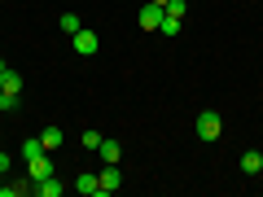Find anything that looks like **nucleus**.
I'll list each match as a JSON object with an SVG mask.
<instances>
[{
  "label": "nucleus",
  "mask_w": 263,
  "mask_h": 197,
  "mask_svg": "<svg viewBox=\"0 0 263 197\" xmlns=\"http://www.w3.org/2000/svg\"><path fill=\"white\" fill-rule=\"evenodd\" d=\"M224 136V119L215 110H202L197 114V141H219Z\"/></svg>",
  "instance_id": "f257e3e1"
},
{
  "label": "nucleus",
  "mask_w": 263,
  "mask_h": 197,
  "mask_svg": "<svg viewBox=\"0 0 263 197\" xmlns=\"http://www.w3.org/2000/svg\"><path fill=\"white\" fill-rule=\"evenodd\" d=\"M48 175H53V153H40V158L27 162V180L31 184H40V180H48Z\"/></svg>",
  "instance_id": "f03ea898"
},
{
  "label": "nucleus",
  "mask_w": 263,
  "mask_h": 197,
  "mask_svg": "<svg viewBox=\"0 0 263 197\" xmlns=\"http://www.w3.org/2000/svg\"><path fill=\"white\" fill-rule=\"evenodd\" d=\"M70 48H75L79 57H92V53H97V31H88V27H79L75 35H70Z\"/></svg>",
  "instance_id": "7ed1b4c3"
},
{
  "label": "nucleus",
  "mask_w": 263,
  "mask_h": 197,
  "mask_svg": "<svg viewBox=\"0 0 263 197\" xmlns=\"http://www.w3.org/2000/svg\"><path fill=\"white\" fill-rule=\"evenodd\" d=\"M162 13H167L162 5H149V0H145V9L136 13V22H141V31H158V27H162Z\"/></svg>",
  "instance_id": "20e7f679"
},
{
  "label": "nucleus",
  "mask_w": 263,
  "mask_h": 197,
  "mask_svg": "<svg viewBox=\"0 0 263 197\" xmlns=\"http://www.w3.org/2000/svg\"><path fill=\"white\" fill-rule=\"evenodd\" d=\"M97 180H101V193H119V188H123L119 162H105V171H101V175H97Z\"/></svg>",
  "instance_id": "39448f33"
},
{
  "label": "nucleus",
  "mask_w": 263,
  "mask_h": 197,
  "mask_svg": "<svg viewBox=\"0 0 263 197\" xmlns=\"http://www.w3.org/2000/svg\"><path fill=\"white\" fill-rule=\"evenodd\" d=\"M75 188H79L84 197H105V193H101V180H97L92 171H84V175H75Z\"/></svg>",
  "instance_id": "423d86ee"
},
{
  "label": "nucleus",
  "mask_w": 263,
  "mask_h": 197,
  "mask_svg": "<svg viewBox=\"0 0 263 197\" xmlns=\"http://www.w3.org/2000/svg\"><path fill=\"white\" fill-rule=\"evenodd\" d=\"M27 193H35V184H31L27 175H22V180H9V184H0V197H27Z\"/></svg>",
  "instance_id": "0eeeda50"
},
{
  "label": "nucleus",
  "mask_w": 263,
  "mask_h": 197,
  "mask_svg": "<svg viewBox=\"0 0 263 197\" xmlns=\"http://www.w3.org/2000/svg\"><path fill=\"white\" fill-rule=\"evenodd\" d=\"M241 171H246V175H259V171H263V153L259 149H246L241 153Z\"/></svg>",
  "instance_id": "6e6552de"
},
{
  "label": "nucleus",
  "mask_w": 263,
  "mask_h": 197,
  "mask_svg": "<svg viewBox=\"0 0 263 197\" xmlns=\"http://www.w3.org/2000/svg\"><path fill=\"white\" fill-rule=\"evenodd\" d=\"M35 193H40V197H62V180H57V175L40 180V184H35Z\"/></svg>",
  "instance_id": "1a4fd4ad"
},
{
  "label": "nucleus",
  "mask_w": 263,
  "mask_h": 197,
  "mask_svg": "<svg viewBox=\"0 0 263 197\" xmlns=\"http://www.w3.org/2000/svg\"><path fill=\"white\" fill-rule=\"evenodd\" d=\"M97 153H101V162H119L123 158V145L119 141H101V149H97Z\"/></svg>",
  "instance_id": "9d476101"
},
{
  "label": "nucleus",
  "mask_w": 263,
  "mask_h": 197,
  "mask_svg": "<svg viewBox=\"0 0 263 197\" xmlns=\"http://www.w3.org/2000/svg\"><path fill=\"white\" fill-rule=\"evenodd\" d=\"M40 141H44V149H48V153L62 149V127H44V131H40Z\"/></svg>",
  "instance_id": "9b49d317"
},
{
  "label": "nucleus",
  "mask_w": 263,
  "mask_h": 197,
  "mask_svg": "<svg viewBox=\"0 0 263 197\" xmlns=\"http://www.w3.org/2000/svg\"><path fill=\"white\" fill-rule=\"evenodd\" d=\"M0 92H22V75L18 70H5V75H0Z\"/></svg>",
  "instance_id": "f8f14e48"
},
{
  "label": "nucleus",
  "mask_w": 263,
  "mask_h": 197,
  "mask_svg": "<svg viewBox=\"0 0 263 197\" xmlns=\"http://www.w3.org/2000/svg\"><path fill=\"white\" fill-rule=\"evenodd\" d=\"M180 27H184V18H171V13H162V27H158V31H162L167 40H176V35H180Z\"/></svg>",
  "instance_id": "ddd939ff"
},
{
  "label": "nucleus",
  "mask_w": 263,
  "mask_h": 197,
  "mask_svg": "<svg viewBox=\"0 0 263 197\" xmlns=\"http://www.w3.org/2000/svg\"><path fill=\"white\" fill-rule=\"evenodd\" d=\"M40 153H48L40 136H35V141H27V145H22V158H27V162H31V158H40Z\"/></svg>",
  "instance_id": "4468645a"
},
{
  "label": "nucleus",
  "mask_w": 263,
  "mask_h": 197,
  "mask_svg": "<svg viewBox=\"0 0 263 197\" xmlns=\"http://www.w3.org/2000/svg\"><path fill=\"white\" fill-rule=\"evenodd\" d=\"M79 27H84V22H79V13H62V35H75Z\"/></svg>",
  "instance_id": "2eb2a0df"
},
{
  "label": "nucleus",
  "mask_w": 263,
  "mask_h": 197,
  "mask_svg": "<svg viewBox=\"0 0 263 197\" xmlns=\"http://www.w3.org/2000/svg\"><path fill=\"white\" fill-rule=\"evenodd\" d=\"M22 105V92H0V114L5 110H18Z\"/></svg>",
  "instance_id": "dca6fc26"
},
{
  "label": "nucleus",
  "mask_w": 263,
  "mask_h": 197,
  "mask_svg": "<svg viewBox=\"0 0 263 197\" xmlns=\"http://www.w3.org/2000/svg\"><path fill=\"white\" fill-rule=\"evenodd\" d=\"M101 141H105L101 131H92V127H88V131H84V149H92V153H97V149H101Z\"/></svg>",
  "instance_id": "f3484780"
},
{
  "label": "nucleus",
  "mask_w": 263,
  "mask_h": 197,
  "mask_svg": "<svg viewBox=\"0 0 263 197\" xmlns=\"http://www.w3.org/2000/svg\"><path fill=\"white\" fill-rule=\"evenodd\" d=\"M184 9H189L184 0H167V13H171V18H184Z\"/></svg>",
  "instance_id": "a211bd4d"
},
{
  "label": "nucleus",
  "mask_w": 263,
  "mask_h": 197,
  "mask_svg": "<svg viewBox=\"0 0 263 197\" xmlns=\"http://www.w3.org/2000/svg\"><path fill=\"white\" fill-rule=\"evenodd\" d=\"M9 167H13V158H9V153H0V180L9 175Z\"/></svg>",
  "instance_id": "6ab92c4d"
},
{
  "label": "nucleus",
  "mask_w": 263,
  "mask_h": 197,
  "mask_svg": "<svg viewBox=\"0 0 263 197\" xmlns=\"http://www.w3.org/2000/svg\"><path fill=\"white\" fill-rule=\"evenodd\" d=\"M5 70H9V66H5V57H0V75H5Z\"/></svg>",
  "instance_id": "aec40b11"
},
{
  "label": "nucleus",
  "mask_w": 263,
  "mask_h": 197,
  "mask_svg": "<svg viewBox=\"0 0 263 197\" xmlns=\"http://www.w3.org/2000/svg\"><path fill=\"white\" fill-rule=\"evenodd\" d=\"M149 5H162V9H167V0H149Z\"/></svg>",
  "instance_id": "412c9836"
}]
</instances>
